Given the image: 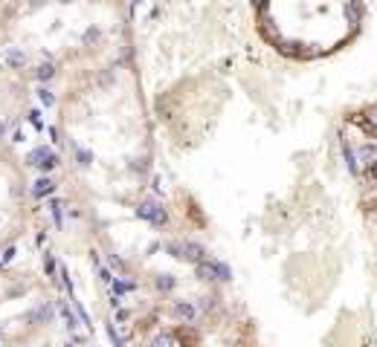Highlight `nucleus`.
I'll return each mask as SVG.
<instances>
[{
	"instance_id": "obj_1",
	"label": "nucleus",
	"mask_w": 377,
	"mask_h": 347,
	"mask_svg": "<svg viewBox=\"0 0 377 347\" xmlns=\"http://www.w3.org/2000/svg\"><path fill=\"white\" fill-rule=\"evenodd\" d=\"M29 165H35V168H41V171L47 173V171H52V168L58 165V156H55L52 150H47V148H38V150L29 153Z\"/></svg>"
},
{
	"instance_id": "obj_2",
	"label": "nucleus",
	"mask_w": 377,
	"mask_h": 347,
	"mask_svg": "<svg viewBox=\"0 0 377 347\" xmlns=\"http://www.w3.org/2000/svg\"><path fill=\"white\" fill-rule=\"evenodd\" d=\"M203 246L201 243H192V240H186L183 243V261H192V264H201L203 261Z\"/></svg>"
},
{
	"instance_id": "obj_3",
	"label": "nucleus",
	"mask_w": 377,
	"mask_h": 347,
	"mask_svg": "<svg viewBox=\"0 0 377 347\" xmlns=\"http://www.w3.org/2000/svg\"><path fill=\"white\" fill-rule=\"evenodd\" d=\"M174 315L180 318V321H195V307L188 304V301H177L174 304Z\"/></svg>"
},
{
	"instance_id": "obj_4",
	"label": "nucleus",
	"mask_w": 377,
	"mask_h": 347,
	"mask_svg": "<svg viewBox=\"0 0 377 347\" xmlns=\"http://www.w3.org/2000/svg\"><path fill=\"white\" fill-rule=\"evenodd\" d=\"M52 191H55V183H52L49 177H41V180L35 183V188H32L35 197H47V194H52Z\"/></svg>"
},
{
	"instance_id": "obj_5",
	"label": "nucleus",
	"mask_w": 377,
	"mask_h": 347,
	"mask_svg": "<svg viewBox=\"0 0 377 347\" xmlns=\"http://www.w3.org/2000/svg\"><path fill=\"white\" fill-rule=\"evenodd\" d=\"M212 264V272H215V281H229L232 278V269L226 264H221V261H209Z\"/></svg>"
},
{
	"instance_id": "obj_6",
	"label": "nucleus",
	"mask_w": 377,
	"mask_h": 347,
	"mask_svg": "<svg viewBox=\"0 0 377 347\" xmlns=\"http://www.w3.org/2000/svg\"><path fill=\"white\" fill-rule=\"evenodd\" d=\"M6 64H9V67H24L26 64V55L24 52H21V49H6Z\"/></svg>"
},
{
	"instance_id": "obj_7",
	"label": "nucleus",
	"mask_w": 377,
	"mask_h": 347,
	"mask_svg": "<svg viewBox=\"0 0 377 347\" xmlns=\"http://www.w3.org/2000/svg\"><path fill=\"white\" fill-rule=\"evenodd\" d=\"M49 315H52V307H49V304H41L38 310L29 312V321H49Z\"/></svg>"
},
{
	"instance_id": "obj_8",
	"label": "nucleus",
	"mask_w": 377,
	"mask_h": 347,
	"mask_svg": "<svg viewBox=\"0 0 377 347\" xmlns=\"http://www.w3.org/2000/svg\"><path fill=\"white\" fill-rule=\"evenodd\" d=\"M61 315H64V321H67V327H70V333H76L79 321H76V315L70 312V307H64V304H61Z\"/></svg>"
},
{
	"instance_id": "obj_9",
	"label": "nucleus",
	"mask_w": 377,
	"mask_h": 347,
	"mask_svg": "<svg viewBox=\"0 0 377 347\" xmlns=\"http://www.w3.org/2000/svg\"><path fill=\"white\" fill-rule=\"evenodd\" d=\"M154 208H157L154 203H142V206L137 208V214H140L142 220H151V223H154Z\"/></svg>"
},
{
	"instance_id": "obj_10",
	"label": "nucleus",
	"mask_w": 377,
	"mask_h": 347,
	"mask_svg": "<svg viewBox=\"0 0 377 347\" xmlns=\"http://www.w3.org/2000/svg\"><path fill=\"white\" fill-rule=\"evenodd\" d=\"M52 75H55V67H52L49 61H47V64H41V67H38V78H41V81H49Z\"/></svg>"
},
{
	"instance_id": "obj_11",
	"label": "nucleus",
	"mask_w": 377,
	"mask_h": 347,
	"mask_svg": "<svg viewBox=\"0 0 377 347\" xmlns=\"http://www.w3.org/2000/svg\"><path fill=\"white\" fill-rule=\"evenodd\" d=\"M38 99H41V104H47V107H52V104H55V96H52L47 87H41V90H38Z\"/></svg>"
},
{
	"instance_id": "obj_12",
	"label": "nucleus",
	"mask_w": 377,
	"mask_h": 347,
	"mask_svg": "<svg viewBox=\"0 0 377 347\" xmlns=\"http://www.w3.org/2000/svg\"><path fill=\"white\" fill-rule=\"evenodd\" d=\"M171 287H174V281H171V275H160V278H157V289H163V292H168Z\"/></svg>"
},
{
	"instance_id": "obj_13",
	"label": "nucleus",
	"mask_w": 377,
	"mask_h": 347,
	"mask_svg": "<svg viewBox=\"0 0 377 347\" xmlns=\"http://www.w3.org/2000/svg\"><path fill=\"white\" fill-rule=\"evenodd\" d=\"M360 15H363V9H360L357 3H348V21L357 23V21H360Z\"/></svg>"
},
{
	"instance_id": "obj_14",
	"label": "nucleus",
	"mask_w": 377,
	"mask_h": 347,
	"mask_svg": "<svg viewBox=\"0 0 377 347\" xmlns=\"http://www.w3.org/2000/svg\"><path fill=\"white\" fill-rule=\"evenodd\" d=\"M110 284H113V292H128V289H134V284H128V281H110Z\"/></svg>"
},
{
	"instance_id": "obj_15",
	"label": "nucleus",
	"mask_w": 377,
	"mask_h": 347,
	"mask_svg": "<svg viewBox=\"0 0 377 347\" xmlns=\"http://www.w3.org/2000/svg\"><path fill=\"white\" fill-rule=\"evenodd\" d=\"M151 347H171V335H157Z\"/></svg>"
},
{
	"instance_id": "obj_16",
	"label": "nucleus",
	"mask_w": 377,
	"mask_h": 347,
	"mask_svg": "<svg viewBox=\"0 0 377 347\" xmlns=\"http://www.w3.org/2000/svg\"><path fill=\"white\" fill-rule=\"evenodd\" d=\"M44 269H47V275L55 272V261H52V254H44Z\"/></svg>"
},
{
	"instance_id": "obj_17",
	"label": "nucleus",
	"mask_w": 377,
	"mask_h": 347,
	"mask_svg": "<svg viewBox=\"0 0 377 347\" xmlns=\"http://www.w3.org/2000/svg\"><path fill=\"white\" fill-rule=\"evenodd\" d=\"M49 211H52V214H55V220L61 223V203H58V200H52V203H49Z\"/></svg>"
},
{
	"instance_id": "obj_18",
	"label": "nucleus",
	"mask_w": 377,
	"mask_h": 347,
	"mask_svg": "<svg viewBox=\"0 0 377 347\" xmlns=\"http://www.w3.org/2000/svg\"><path fill=\"white\" fill-rule=\"evenodd\" d=\"M29 122H32V125L41 130V113H38V110H32V113H29Z\"/></svg>"
},
{
	"instance_id": "obj_19",
	"label": "nucleus",
	"mask_w": 377,
	"mask_h": 347,
	"mask_svg": "<svg viewBox=\"0 0 377 347\" xmlns=\"http://www.w3.org/2000/svg\"><path fill=\"white\" fill-rule=\"evenodd\" d=\"M368 177H371V180H377V159L368 162Z\"/></svg>"
},
{
	"instance_id": "obj_20",
	"label": "nucleus",
	"mask_w": 377,
	"mask_h": 347,
	"mask_svg": "<svg viewBox=\"0 0 377 347\" xmlns=\"http://www.w3.org/2000/svg\"><path fill=\"white\" fill-rule=\"evenodd\" d=\"M368 122H371V127L377 130V107H371V113H368Z\"/></svg>"
},
{
	"instance_id": "obj_21",
	"label": "nucleus",
	"mask_w": 377,
	"mask_h": 347,
	"mask_svg": "<svg viewBox=\"0 0 377 347\" xmlns=\"http://www.w3.org/2000/svg\"><path fill=\"white\" fill-rule=\"evenodd\" d=\"M12 257H15V249H6V252H3V264H9Z\"/></svg>"
},
{
	"instance_id": "obj_22",
	"label": "nucleus",
	"mask_w": 377,
	"mask_h": 347,
	"mask_svg": "<svg viewBox=\"0 0 377 347\" xmlns=\"http://www.w3.org/2000/svg\"><path fill=\"white\" fill-rule=\"evenodd\" d=\"M128 315H131L128 310H119V312H116V318H119V321H128Z\"/></svg>"
},
{
	"instance_id": "obj_23",
	"label": "nucleus",
	"mask_w": 377,
	"mask_h": 347,
	"mask_svg": "<svg viewBox=\"0 0 377 347\" xmlns=\"http://www.w3.org/2000/svg\"><path fill=\"white\" fill-rule=\"evenodd\" d=\"M3 133H6V125H3V122H0V136H3Z\"/></svg>"
},
{
	"instance_id": "obj_24",
	"label": "nucleus",
	"mask_w": 377,
	"mask_h": 347,
	"mask_svg": "<svg viewBox=\"0 0 377 347\" xmlns=\"http://www.w3.org/2000/svg\"><path fill=\"white\" fill-rule=\"evenodd\" d=\"M58 3H73V0H58Z\"/></svg>"
}]
</instances>
